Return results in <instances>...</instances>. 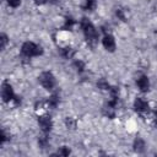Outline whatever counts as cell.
I'll return each instance as SVG.
<instances>
[{
    "mask_svg": "<svg viewBox=\"0 0 157 157\" xmlns=\"http://www.w3.org/2000/svg\"><path fill=\"white\" fill-rule=\"evenodd\" d=\"M81 28L83 31V34L86 37V40L90 45L94 47L97 40H98V34H97V31L94 28V26L92 25V22L87 18H82L81 21Z\"/></svg>",
    "mask_w": 157,
    "mask_h": 157,
    "instance_id": "obj_1",
    "label": "cell"
},
{
    "mask_svg": "<svg viewBox=\"0 0 157 157\" xmlns=\"http://www.w3.org/2000/svg\"><path fill=\"white\" fill-rule=\"evenodd\" d=\"M21 52H22V54H23L25 56H27V58L38 56V55H40V54L43 53L42 48H40L39 45L34 44L33 42H26V43H23V45H22V48H21Z\"/></svg>",
    "mask_w": 157,
    "mask_h": 157,
    "instance_id": "obj_2",
    "label": "cell"
},
{
    "mask_svg": "<svg viewBox=\"0 0 157 157\" xmlns=\"http://www.w3.org/2000/svg\"><path fill=\"white\" fill-rule=\"evenodd\" d=\"M38 78H39L40 85L45 90H53L54 88V86H55V78H54V76H53L52 72H49V71L42 72Z\"/></svg>",
    "mask_w": 157,
    "mask_h": 157,
    "instance_id": "obj_3",
    "label": "cell"
},
{
    "mask_svg": "<svg viewBox=\"0 0 157 157\" xmlns=\"http://www.w3.org/2000/svg\"><path fill=\"white\" fill-rule=\"evenodd\" d=\"M1 97L4 99V102H10V101H16L18 103V99H16L17 97L13 93V90L11 87V85L9 82H4L1 86Z\"/></svg>",
    "mask_w": 157,
    "mask_h": 157,
    "instance_id": "obj_4",
    "label": "cell"
},
{
    "mask_svg": "<svg viewBox=\"0 0 157 157\" xmlns=\"http://www.w3.org/2000/svg\"><path fill=\"white\" fill-rule=\"evenodd\" d=\"M38 124L40 126V129L47 134L52 130V126H53V121L50 119V117H39L38 118Z\"/></svg>",
    "mask_w": 157,
    "mask_h": 157,
    "instance_id": "obj_5",
    "label": "cell"
},
{
    "mask_svg": "<svg viewBox=\"0 0 157 157\" xmlns=\"http://www.w3.org/2000/svg\"><path fill=\"white\" fill-rule=\"evenodd\" d=\"M102 43H103V47L105 48V50H108V52H114L115 50V40H114L113 36L105 34L102 39Z\"/></svg>",
    "mask_w": 157,
    "mask_h": 157,
    "instance_id": "obj_6",
    "label": "cell"
},
{
    "mask_svg": "<svg viewBox=\"0 0 157 157\" xmlns=\"http://www.w3.org/2000/svg\"><path fill=\"white\" fill-rule=\"evenodd\" d=\"M134 108L137 113H145V112H148V103L142 99V98H136L135 102H134Z\"/></svg>",
    "mask_w": 157,
    "mask_h": 157,
    "instance_id": "obj_7",
    "label": "cell"
},
{
    "mask_svg": "<svg viewBox=\"0 0 157 157\" xmlns=\"http://www.w3.org/2000/svg\"><path fill=\"white\" fill-rule=\"evenodd\" d=\"M136 83H137V86H139V88L142 91V92H146L147 90H148V87H150V82H148V77L147 76H141V77H139L137 78V81H136Z\"/></svg>",
    "mask_w": 157,
    "mask_h": 157,
    "instance_id": "obj_8",
    "label": "cell"
},
{
    "mask_svg": "<svg viewBox=\"0 0 157 157\" xmlns=\"http://www.w3.org/2000/svg\"><path fill=\"white\" fill-rule=\"evenodd\" d=\"M145 147H146V145H145V141L142 139H139V137L135 139V141H134V150L136 152L142 153L145 151Z\"/></svg>",
    "mask_w": 157,
    "mask_h": 157,
    "instance_id": "obj_9",
    "label": "cell"
},
{
    "mask_svg": "<svg viewBox=\"0 0 157 157\" xmlns=\"http://www.w3.org/2000/svg\"><path fill=\"white\" fill-rule=\"evenodd\" d=\"M74 54H75V52H74V49L70 48V47H66V48H61V49H60V55H61L63 58H65V59L72 58Z\"/></svg>",
    "mask_w": 157,
    "mask_h": 157,
    "instance_id": "obj_10",
    "label": "cell"
},
{
    "mask_svg": "<svg viewBox=\"0 0 157 157\" xmlns=\"http://www.w3.org/2000/svg\"><path fill=\"white\" fill-rule=\"evenodd\" d=\"M47 103H48L49 107L55 108V107L58 105V103H59V97H58V94H52V96L49 97V99H48Z\"/></svg>",
    "mask_w": 157,
    "mask_h": 157,
    "instance_id": "obj_11",
    "label": "cell"
},
{
    "mask_svg": "<svg viewBox=\"0 0 157 157\" xmlns=\"http://www.w3.org/2000/svg\"><path fill=\"white\" fill-rule=\"evenodd\" d=\"M96 6V1L94 0H85V4H83V10L86 11H92Z\"/></svg>",
    "mask_w": 157,
    "mask_h": 157,
    "instance_id": "obj_12",
    "label": "cell"
},
{
    "mask_svg": "<svg viewBox=\"0 0 157 157\" xmlns=\"http://www.w3.org/2000/svg\"><path fill=\"white\" fill-rule=\"evenodd\" d=\"M97 86H98L101 90H107V91L110 90V85H109L104 78H101V80L97 82Z\"/></svg>",
    "mask_w": 157,
    "mask_h": 157,
    "instance_id": "obj_13",
    "label": "cell"
},
{
    "mask_svg": "<svg viewBox=\"0 0 157 157\" xmlns=\"http://www.w3.org/2000/svg\"><path fill=\"white\" fill-rule=\"evenodd\" d=\"M65 124H66V126L70 128V129H75V128H76V120L72 119V118H66Z\"/></svg>",
    "mask_w": 157,
    "mask_h": 157,
    "instance_id": "obj_14",
    "label": "cell"
},
{
    "mask_svg": "<svg viewBox=\"0 0 157 157\" xmlns=\"http://www.w3.org/2000/svg\"><path fill=\"white\" fill-rule=\"evenodd\" d=\"M74 23H75V21L71 18V17H67L66 20H65V25H64V29H70L72 26H74Z\"/></svg>",
    "mask_w": 157,
    "mask_h": 157,
    "instance_id": "obj_15",
    "label": "cell"
},
{
    "mask_svg": "<svg viewBox=\"0 0 157 157\" xmlns=\"http://www.w3.org/2000/svg\"><path fill=\"white\" fill-rule=\"evenodd\" d=\"M48 137L47 136H42V137H39V140H38V144H39V146L42 147V148H44V147H47L48 146Z\"/></svg>",
    "mask_w": 157,
    "mask_h": 157,
    "instance_id": "obj_16",
    "label": "cell"
},
{
    "mask_svg": "<svg viewBox=\"0 0 157 157\" xmlns=\"http://www.w3.org/2000/svg\"><path fill=\"white\" fill-rule=\"evenodd\" d=\"M74 65H75V67H76V70L78 71V72H82L83 71V69H85V65H83V63L82 61H75L74 63Z\"/></svg>",
    "mask_w": 157,
    "mask_h": 157,
    "instance_id": "obj_17",
    "label": "cell"
},
{
    "mask_svg": "<svg viewBox=\"0 0 157 157\" xmlns=\"http://www.w3.org/2000/svg\"><path fill=\"white\" fill-rule=\"evenodd\" d=\"M58 153H59L60 156H69V155H70V150H69L67 147H65V146H64V147H61V148L59 150V152H58Z\"/></svg>",
    "mask_w": 157,
    "mask_h": 157,
    "instance_id": "obj_18",
    "label": "cell"
},
{
    "mask_svg": "<svg viewBox=\"0 0 157 157\" xmlns=\"http://www.w3.org/2000/svg\"><path fill=\"white\" fill-rule=\"evenodd\" d=\"M0 42H1V49H4L5 45H6V43H7V37H6V34H1Z\"/></svg>",
    "mask_w": 157,
    "mask_h": 157,
    "instance_id": "obj_19",
    "label": "cell"
},
{
    "mask_svg": "<svg viewBox=\"0 0 157 157\" xmlns=\"http://www.w3.org/2000/svg\"><path fill=\"white\" fill-rule=\"evenodd\" d=\"M7 2L11 7H17L21 4V0H7Z\"/></svg>",
    "mask_w": 157,
    "mask_h": 157,
    "instance_id": "obj_20",
    "label": "cell"
},
{
    "mask_svg": "<svg viewBox=\"0 0 157 157\" xmlns=\"http://www.w3.org/2000/svg\"><path fill=\"white\" fill-rule=\"evenodd\" d=\"M117 16L120 18V20H123V21H125V16H124V13H123V10H117Z\"/></svg>",
    "mask_w": 157,
    "mask_h": 157,
    "instance_id": "obj_21",
    "label": "cell"
},
{
    "mask_svg": "<svg viewBox=\"0 0 157 157\" xmlns=\"http://www.w3.org/2000/svg\"><path fill=\"white\" fill-rule=\"evenodd\" d=\"M34 1H36L37 4H39V5H42V4H45L48 0H34Z\"/></svg>",
    "mask_w": 157,
    "mask_h": 157,
    "instance_id": "obj_22",
    "label": "cell"
},
{
    "mask_svg": "<svg viewBox=\"0 0 157 157\" xmlns=\"http://www.w3.org/2000/svg\"><path fill=\"white\" fill-rule=\"evenodd\" d=\"M49 1H55V0H49Z\"/></svg>",
    "mask_w": 157,
    "mask_h": 157,
    "instance_id": "obj_23",
    "label": "cell"
}]
</instances>
